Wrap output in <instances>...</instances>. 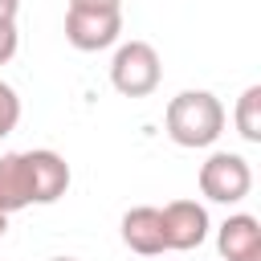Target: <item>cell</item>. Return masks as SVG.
<instances>
[{
  "label": "cell",
  "mask_w": 261,
  "mask_h": 261,
  "mask_svg": "<svg viewBox=\"0 0 261 261\" xmlns=\"http://www.w3.org/2000/svg\"><path fill=\"white\" fill-rule=\"evenodd\" d=\"M163 122H167L171 143H179V147H192V151L212 147L220 139V130H224V106L208 90H184V94H175L167 102Z\"/></svg>",
  "instance_id": "cell-1"
},
{
  "label": "cell",
  "mask_w": 261,
  "mask_h": 261,
  "mask_svg": "<svg viewBox=\"0 0 261 261\" xmlns=\"http://www.w3.org/2000/svg\"><path fill=\"white\" fill-rule=\"evenodd\" d=\"M159 77H163V65H159L155 45H147V41H126V45H118V53H114V61H110V86H114L118 94H126V98H147V94H155Z\"/></svg>",
  "instance_id": "cell-2"
},
{
  "label": "cell",
  "mask_w": 261,
  "mask_h": 261,
  "mask_svg": "<svg viewBox=\"0 0 261 261\" xmlns=\"http://www.w3.org/2000/svg\"><path fill=\"white\" fill-rule=\"evenodd\" d=\"M200 192L216 204H241L253 192V171L249 159L237 151H216L200 163Z\"/></svg>",
  "instance_id": "cell-3"
},
{
  "label": "cell",
  "mask_w": 261,
  "mask_h": 261,
  "mask_svg": "<svg viewBox=\"0 0 261 261\" xmlns=\"http://www.w3.org/2000/svg\"><path fill=\"white\" fill-rule=\"evenodd\" d=\"M122 33V12H98V8H69L65 12V41L82 53L110 49Z\"/></svg>",
  "instance_id": "cell-4"
},
{
  "label": "cell",
  "mask_w": 261,
  "mask_h": 261,
  "mask_svg": "<svg viewBox=\"0 0 261 261\" xmlns=\"http://www.w3.org/2000/svg\"><path fill=\"white\" fill-rule=\"evenodd\" d=\"M159 220H163V245L175 253L200 249L208 237V212L196 200H171L167 208H159Z\"/></svg>",
  "instance_id": "cell-5"
},
{
  "label": "cell",
  "mask_w": 261,
  "mask_h": 261,
  "mask_svg": "<svg viewBox=\"0 0 261 261\" xmlns=\"http://www.w3.org/2000/svg\"><path fill=\"white\" fill-rule=\"evenodd\" d=\"M24 167H29L33 204H53V200L65 196V188H69V163L57 151H49V147L24 151Z\"/></svg>",
  "instance_id": "cell-6"
},
{
  "label": "cell",
  "mask_w": 261,
  "mask_h": 261,
  "mask_svg": "<svg viewBox=\"0 0 261 261\" xmlns=\"http://www.w3.org/2000/svg\"><path fill=\"white\" fill-rule=\"evenodd\" d=\"M216 249L224 261H261V220L249 212L228 216L216 228Z\"/></svg>",
  "instance_id": "cell-7"
},
{
  "label": "cell",
  "mask_w": 261,
  "mask_h": 261,
  "mask_svg": "<svg viewBox=\"0 0 261 261\" xmlns=\"http://www.w3.org/2000/svg\"><path fill=\"white\" fill-rule=\"evenodd\" d=\"M122 241H126V249L139 253V257H159V253H167L159 208H151V204L130 208V212L122 216Z\"/></svg>",
  "instance_id": "cell-8"
},
{
  "label": "cell",
  "mask_w": 261,
  "mask_h": 261,
  "mask_svg": "<svg viewBox=\"0 0 261 261\" xmlns=\"http://www.w3.org/2000/svg\"><path fill=\"white\" fill-rule=\"evenodd\" d=\"M29 204H33V188H29L24 151H8V155H0V212L12 216Z\"/></svg>",
  "instance_id": "cell-9"
},
{
  "label": "cell",
  "mask_w": 261,
  "mask_h": 261,
  "mask_svg": "<svg viewBox=\"0 0 261 261\" xmlns=\"http://www.w3.org/2000/svg\"><path fill=\"white\" fill-rule=\"evenodd\" d=\"M232 118H237V130H241L245 143H261V86H249L237 98Z\"/></svg>",
  "instance_id": "cell-10"
},
{
  "label": "cell",
  "mask_w": 261,
  "mask_h": 261,
  "mask_svg": "<svg viewBox=\"0 0 261 261\" xmlns=\"http://www.w3.org/2000/svg\"><path fill=\"white\" fill-rule=\"evenodd\" d=\"M20 122V98L8 82H0V139H8Z\"/></svg>",
  "instance_id": "cell-11"
},
{
  "label": "cell",
  "mask_w": 261,
  "mask_h": 261,
  "mask_svg": "<svg viewBox=\"0 0 261 261\" xmlns=\"http://www.w3.org/2000/svg\"><path fill=\"white\" fill-rule=\"evenodd\" d=\"M16 45H20V33H16V20H0V65L16 57Z\"/></svg>",
  "instance_id": "cell-12"
},
{
  "label": "cell",
  "mask_w": 261,
  "mask_h": 261,
  "mask_svg": "<svg viewBox=\"0 0 261 261\" xmlns=\"http://www.w3.org/2000/svg\"><path fill=\"white\" fill-rule=\"evenodd\" d=\"M69 8H98V12H122V0H69Z\"/></svg>",
  "instance_id": "cell-13"
},
{
  "label": "cell",
  "mask_w": 261,
  "mask_h": 261,
  "mask_svg": "<svg viewBox=\"0 0 261 261\" xmlns=\"http://www.w3.org/2000/svg\"><path fill=\"white\" fill-rule=\"evenodd\" d=\"M16 8L20 0H0V20H16Z\"/></svg>",
  "instance_id": "cell-14"
},
{
  "label": "cell",
  "mask_w": 261,
  "mask_h": 261,
  "mask_svg": "<svg viewBox=\"0 0 261 261\" xmlns=\"http://www.w3.org/2000/svg\"><path fill=\"white\" fill-rule=\"evenodd\" d=\"M4 232H8V216L0 212V237H4Z\"/></svg>",
  "instance_id": "cell-15"
},
{
  "label": "cell",
  "mask_w": 261,
  "mask_h": 261,
  "mask_svg": "<svg viewBox=\"0 0 261 261\" xmlns=\"http://www.w3.org/2000/svg\"><path fill=\"white\" fill-rule=\"evenodd\" d=\"M49 261H77V257H49Z\"/></svg>",
  "instance_id": "cell-16"
}]
</instances>
